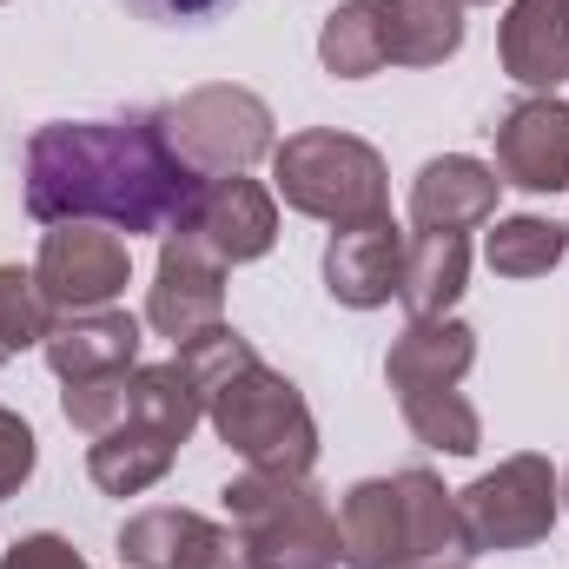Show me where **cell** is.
Masks as SVG:
<instances>
[{"instance_id":"cb8c5ba5","label":"cell","mask_w":569,"mask_h":569,"mask_svg":"<svg viewBox=\"0 0 569 569\" xmlns=\"http://www.w3.org/2000/svg\"><path fill=\"white\" fill-rule=\"evenodd\" d=\"M398 411H405L411 437L443 450V457H477L483 450V418H477V405L463 391H405Z\"/></svg>"},{"instance_id":"603a6c76","label":"cell","mask_w":569,"mask_h":569,"mask_svg":"<svg viewBox=\"0 0 569 569\" xmlns=\"http://www.w3.org/2000/svg\"><path fill=\"white\" fill-rule=\"evenodd\" d=\"M127 418L159 430V437H172V443H186L192 430L206 425V405H199V385L186 378V365L166 358V365H133V411Z\"/></svg>"},{"instance_id":"9a60e30c","label":"cell","mask_w":569,"mask_h":569,"mask_svg":"<svg viewBox=\"0 0 569 569\" xmlns=\"http://www.w3.org/2000/svg\"><path fill=\"white\" fill-rule=\"evenodd\" d=\"M40 351H47V365H53L60 385L113 378V371H133V365H140V318H133V311H113V305H100V311H67V318L47 325Z\"/></svg>"},{"instance_id":"f546056e","label":"cell","mask_w":569,"mask_h":569,"mask_svg":"<svg viewBox=\"0 0 569 569\" xmlns=\"http://www.w3.org/2000/svg\"><path fill=\"white\" fill-rule=\"evenodd\" d=\"M457 7H497V0H457Z\"/></svg>"},{"instance_id":"4dcf8cb0","label":"cell","mask_w":569,"mask_h":569,"mask_svg":"<svg viewBox=\"0 0 569 569\" xmlns=\"http://www.w3.org/2000/svg\"><path fill=\"white\" fill-rule=\"evenodd\" d=\"M563 510H569V470H563Z\"/></svg>"},{"instance_id":"6da1fadb","label":"cell","mask_w":569,"mask_h":569,"mask_svg":"<svg viewBox=\"0 0 569 569\" xmlns=\"http://www.w3.org/2000/svg\"><path fill=\"white\" fill-rule=\"evenodd\" d=\"M20 179H27V212L40 226H113L120 239L179 232L206 186L166 146L152 113L33 127Z\"/></svg>"},{"instance_id":"8992f818","label":"cell","mask_w":569,"mask_h":569,"mask_svg":"<svg viewBox=\"0 0 569 569\" xmlns=\"http://www.w3.org/2000/svg\"><path fill=\"white\" fill-rule=\"evenodd\" d=\"M152 120H159L166 146H172L199 179L252 172V166L272 159V146H279V120H272V107H266L252 87H232V80H219V87H192V93L152 107Z\"/></svg>"},{"instance_id":"ffe728a7","label":"cell","mask_w":569,"mask_h":569,"mask_svg":"<svg viewBox=\"0 0 569 569\" xmlns=\"http://www.w3.org/2000/svg\"><path fill=\"white\" fill-rule=\"evenodd\" d=\"M385 7V60L391 67H443L463 47L457 0H378Z\"/></svg>"},{"instance_id":"2e32d148","label":"cell","mask_w":569,"mask_h":569,"mask_svg":"<svg viewBox=\"0 0 569 569\" xmlns=\"http://www.w3.org/2000/svg\"><path fill=\"white\" fill-rule=\"evenodd\" d=\"M497 60L517 87L557 93L569 80V0H510L497 27Z\"/></svg>"},{"instance_id":"7a4b0ae2","label":"cell","mask_w":569,"mask_h":569,"mask_svg":"<svg viewBox=\"0 0 569 569\" xmlns=\"http://www.w3.org/2000/svg\"><path fill=\"white\" fill-rule=\"evenodd\" d=\"M477 543L463 530L457 490L430 470L365 477L338 503V563L345 569H470Z\"/></svg>"},{"instance_id":"4fadbf2b","label":"cell","mask_w":569,"mask_h":569,"mask_svg":"<svg viewBox=\"0 0 569 569\" xmlns=\"http://www.w3.org/2000/svg\"><path fill=\"white\" fill-rule=\"evenodd\" d=\"M497 166L470 159V152H437L418 166L411 179V226L418 232H470V226H490L497 219Z\"/></svg>"},{"instance_id":"3957f363","label":"cell","mask_w":569,"mask_h":569,"mask_svg":"<svg viewBox=\"0 0 569 569\" xmlns=\"http://www.w3.org/2000/svg\"><path fill=\"white\" fill-rule=\"evenodd\" d=\"M199 405H206L212 437L232 457H246V470L311 477V463H318V418H311L305 391L284 371H272L259 351L239 358L226 378H212L199 391Z\"/></svg>"},{"instance_id":"277c9868","label":"cell","mask_w":569,"mask_h":569,"mask_svg":"<svg viewBox=\"0 0 569 569\" xmlns=\"http://www.w3.org/2000/svg\"><path fill=\"white\" fill-rule=\"evenodd\" d=\"M272 192L291 212L325 219L331 232L391 219V172L385 152L338 127H305L272 146Z\"/></svg>"},{"instance_id":"9c48e42d","label":"cell","mask_w":569,"mask_h":569,"mask_svg":"<svg viewBox=\"0 0 569 569\" xmlns=\"http://www.w3.org/2000/svg\"><path fill=\"white\" fill-rule=\"evenodd\" d=\"M146 325L172 345L226 325V266L199 239H186V232L159 239V272L146 284Z\"/></svg>"},{"instance_id":"f1b7e54d","label":"cell","mask_w":569,"mask_h":569,"mask_svg":"<svg viewBox=\"0 0 569 569\" xmlns=\"http://www.w3.org/2000/svg\"><path fill=\"white\" fill-rule=\"evenodd\" d=\"M127 13H140L152 27H206V20H219V13H232L239 0H120Z\"/></svg>"},{"instance_id":"7402d4cb","label":"cell","mask_w":569,"mask_h":569,"mask_svg":"<svg viewBox=\"0 0 569 569\" xmlns=\"http://www.w3.org/2000/svg\"><path fill=\"white\" fill-rule=\"evenodd\" d=\"M569 252V226L543 219V212H517V219H497L490 239H483V259L497 279H550Z\"/></svg>"},{"instance_id":"5b68a950","label":"cell","mask_w":569,"mask_h":569,"mask_svg":"<svg viewBox=\"0 0 569 569\" xmlns=\"http://www.w3.org/2000/svg\"><path fill=\"white\" fill-rule=\"evenodd\" d=\"M252 569H338V510L311 477L246 470L219 490Z\"/></svg>"},{"instance_id":"484cf974","label":"cell","mask_w":569,"mask_h":569,"mask_svg":"<svg viewBox=\"0 0 569 569\" xmlns=\"http://www.w3.org/2000/svg\"><path fill=\"white\" fill-rule=\"evenodd\" d=\"M60 411H67V425L87 430V437H107L113 425H127V411H133V371H113V378H80V385H67L60 391Z\"/></svg>"},{"instance_id":"52a82bcc","label":"cell","mask_w":569,"mask_h":569,"mask_svg":"<svg viewBox=\"0 0 569 569\" xmlns=\"http://www.w3.org/2000/svg\"><path fill=\"white\" fill-rule=\"evenodd\" d=\"M457 510H463V530L477 543V557H503V550H530L557 530L563 517V477L550 457L537 450H517L503 457L497 470H483L470 490H457Z\"/></svg>"},{"instance_id":"ba28073f","label":"cell","mask_w":569,"mask_h":569,"mask_svg":"<svg viewBox=\"0 0 569 569\" xmlns=\"http://www.w3.org/2000/svg\"><path fill=\"white\" fill-rule=\"evenodd\" d=\"M33 279L53 318L67 311H100L133 284V252L113 226H47Z\"/></svg>"},{"instance_id":"4316f807","label":"cell","mask_w":569,"mask_h":569,"mask_svg":"<svg viewBox=\"0 0 569 569\" xmlns=\"http://www.w3.org/2000/svg\"><path fill=\"white\" fill-rule=\"evenodd\" d=\"M33 463H40V443H33V425H27L20 411H7V405H0V503L27 490Z\"/></svg>"},{"instance_id":"d6986e66","label":"cell","mask_w":569,"mask_h":569,"mask_svg":"<svg viewBox=\"0 0 569 569\" xmlns=\"http://www.w3.org/2000/svg\"><path fill=\"white\" fill-rule=\"evenodd\" d=\"M172 457H179V443L172 437H159V430L146 425H113L107 437H93V450H87V477L107 490V497H140L152 490L166 470H172Z\"/></svg>"},{"instance_id":"83f0119b","label":"cell","mask_w":569,"mask_h":569,"mask_svg":"<svg viewBox=\"0 0 569 569\" xmlns=\"http://www.w3.org/2000/svg\"><path fill=\"white\" fill-rule=\"evenodd\" d=\"M0 569H93L67 537H53V530H40V537H20L7 557H0Z\"/></svg>"},{"instance_id":"e0dca14e","label":"cell","mask_w":569,"mask_h":569,"mask_svg":"<svg viewBox=\"0 0 569 569\" xmlns=\"http://www.w3.org/2000/svg\"><path fill=\"white\" fill-rule=\"evenodd\" d=\"M470 365H477V331L450 311L443 318H411L385 351V378H391L398 398L405 391H457Z\"/></svg>"},{"instance_id":"44dd1931","label":"cell","mask_w":569,"mask_h":569,"mask_svg":"<svg viewBox=\"0 0 569 569\" xmlns=\"http://www.w3.org/2000/svg\"><path fill=\"white\" fill-rule=\"evenodd\" d=\"M318 60L331 80H371L385 73V7L378 0H338L318 27Z\"/></svg>"},{"instance_id":"5bb4252c","label":"cell","mask_w":569,"mask_h":569,"mask_svg":"<svg viewBox=\"0 0 569 569\" xmlns=\"http://www.w3.org/2000/svg\"><path fill=\"white\" fill-rule=\"evenodd\" d=\"M405 279V232L391 219H371V226H345L331 232L325 246V291L345 305V311H378L398 298Z\"/></svg>"},{"instance_id":"8fae6325","label":"cell","mask_w":569,"mask_h":569,"mask_svg":"<svg viewBox=\"0 0 569 569\" xmlns=\"http://www.w3.org/2000/svg\"><path fill=\"white\" fill-rule=\"evenodd\" d=\"M120 563L127 569H252L232 523H212L179 503H152L127 517L120 530Z\"/></svg>"},{"instance_id":"30bf717a","label":"cell","mask_w":569,"mask_h":569,"mask_svg":"<svg viewBox=\"0 0 569 569\" xmlns=\"http://www.w3.org/2000/svg\"><path fill=\"white\" fill-rule=\"evenodd\" d=\"M186 239H199L219 266H252L279 246V192H266L259 179L246 172H226V179H206L186 226Z\"/></svg>"},{"instance_id":"7c38bea8","label":"cell","mask_w":569,"mask_h":569,"mask_svg":"<svg viewBox=\"0 0 569 569\" xmlns=\"http://www.w3.org/2000/svg\"><path fill=\"white\" fill-rule=\"evenodd\" d=\"M497 179L517 192H569V107L557 93L517 100L497 127Z\"/></svg>"},{"instance_id":"ac0fdd59","label":"cell","mask_w":569,"mask_h":569,"mask_svg":"<svg viewBox=\"0 0 569 569\" xmlns=\"http://www.w3.org/2000/svg\"><path fill=\"white\" fill-rule=\"evenodd\" d=\"M470 284V239L463 232H418L405 239V279L398 298L411 318H443Z\"/></svg>"},{"instance_id":"d4e9b609","label":"cell","mask_w":569,"mask_h":569,"mask_svg":"<svg viewBox=\"0 0 569 569\" xmlns=\"http://www.w3.org/2000/svg\"><path fill=\"white\" fill-rule=\"evenodd\" d=\"M47 325H53V311L40 298V279L20 266H0V365H13L27 345H40Z\"/></svg>"}]
</instances>
